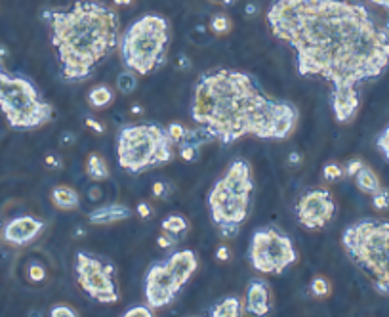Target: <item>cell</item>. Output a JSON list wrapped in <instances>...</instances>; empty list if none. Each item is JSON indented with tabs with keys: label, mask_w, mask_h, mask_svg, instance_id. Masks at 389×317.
I'll list each match as a JSON object with an SVG mask.
<instances>
[{
	"label": "cell",
	"mask_w": 389,
	"mask_h": 317,
	"mask_svg": "<svg viewBox=\"0 0 389 317\" xmlns=\"http://www.w3.org/2000/svg\"><path fill=\"white\" fill-rule=\"evenodd\" d=\"M191 117L212 142L231 146L246 136L285 140L296 129L300 111L292 102L263 94L248 73L218 69L197 80Z\"/></svg>",
	"instance_id": "obj_2"
},
{
	"label": "cell",
	"mask_w": 389,
	"mask_h": 317,
	"mask_svg": "<svg viewBox=\"0 0 389 317\" xmlns=\"http://www.w3.org/2000/svg\"><path fill=\"white\" fill-rule=\"evenodd\" d=\"M178 243V239H174L172 235H168V233H162V235H159L157 237V245L161 247V249H164V250H168V249H172L174 245Z\"/></svg>",
	"instance_id": "obj_35"
},
{
	"label": "cell",
	"mask_w": 389,
	"mask_h": 317,
	"mask_svg": "<svg viewBox=\"0 0 389 317\" xmlns=\"http://www.w3.org/2000/svg\"><path fill=\"white\" fill-rule=\"evenodd\" d=\"M248 262L260 274L280 275L298 260L292 239L277 228H260L248 245Z\"/></svg>",
	"instance_id": "obj_10"
},
{
	"label": "cell",
	"mask_w": 389,
	"mask_h": 317,
	"mask_svg": "<svg viewBox=\"0 0 389 317\" xmlns=\"http://www.w3.org/2000/svg\"><path fill=\"white\" fill-rule=\"evenodd\" d=\"M288 163H290V164L302 163V153H298V151H292V153H290V157H288Z\"/></svg>",
	"instance_id": "obj_42"
},
{
	"label": "cell",
	"mask_w": 389,
	"mask_h": 317,
	"mask_svg": "<svg viewBox=\"0 0 389 317\" xmlns=\"http://www.w3.org/2000/svg\"><path fill=\"white\" fill-rule=\"evenodd\" d=\"M88 197L92 199V201H98V199H102V189L98 188V186H93V188L88 189Z\"/></svg>",
	"instance_id": "obj_41"
},
{
	"label": "cell",
	"mask_w": 389,
	"mask_h": 317,
	"mask_svg": "<svg viewBox=\"0 0 389 317\" xmlns=\"http://www.w3.org/2000/svg\"><path fill=\"white\" fill-rule=\"evenodd\" d=\"M252 191H254V182H252L250 163L245 159L231 161L227 172L214 184L206 197L212 222L218 228L223 226L241 228L248 218Z\"/></svg>",
	"instance_id": "obj_7"
},
{
	"label": "cell",
	"mask_w": 389,
	"mask_h": 317,
	"mask_svg": "<svg viewBox=\"0 0 389 317\" xmlns=\"http://www.w3.org/2000/svg\"><path fill=\"white\" fill-rule=\"evenodd\" d=\"M271 309V287L267 279L254 277L248 281L245 294V311L248 316L265 317Z\"/></svg>",
	"instance_id": "obj_14"
},
{
	"label": "cell",
	"mask_w": 389,
	"mask_h": 317,
	"mask_svg": "<svg viewBox=\"0 0 389 317\" xmlns=\"http://www.w3.org/2000/svg\"><path fill=\"white\" fill-rule=\"evenodd\" d=\"M44 232V222L34 216H16L2 228V237L14 247H25Z\"/></svg>",
	"instance_id": "obj_13"
},
{
	"label": "cell",
	"mask_w": 389,
	"mask_h": 317,
	"mask_svg": "<svg viewBox=\"0 0 389 317\" xmlns=\"http://www.w3.org/2000/svg\"><path fill=\"white\" fill-rule=\"evenodd\" d=\"M309 292H311V296H315V298H324V296H329V281H326L324 277H313L311 283H309Z\"/></svg>",
	"instance_id": "obj_25"
},
{
	"label": "cell",
	"mask_w": 389,
	"mask_h": 317,
	"mask_svg": "<svg viewBox=\"0 0 389 317\" xmlns=\"http://www.w3.org/2000/svg\"><path fill=\"white\" fill-rule=\"evenodd\" d=\"M373 4H376V6H380V8L388 10L389 12V0H370Z\"/></svg>",
	"instance_id": "obj_45"
},
{
	"label": "cell",
	"mask_w": 389,
	"mask_h": 317,
	"mask_svg": "<svg viewBox=\"0 0 389 317\" xmlns=\"http://www.w3.org/2000/svg\"><path fill=\"white\" fill-rule=\"evenodd\" d=\"M344 176H346L344 166H340L338 163H326L322 166V178L326 182H336Z\"/></svg>",
	"instance_id": "obj_26"
},
{
	"label": "cell",
	"mask_w": 389,
	"mask_h": 317,
	"mask_svg": "<svg viewBox=\"0 0 389 317\" xmlns=\"http://www.w3.org/2000/svg\"><path fill=\"white\" fill-rule=\"evenodd\" d=\"M122 317H155L153 309L149 306H134V308L126 309Z\"/></svg>",
	"instance_id": "obj_32"
},
{
	"label": "cell",
	"mask_w": 389,
	"mask_h": 317,
	"mask_svg": "<svg viewBox=\"0 0 389 317\" xmlns=\"http://www.w3.org/2000/svg\"><path fill=\"white\" fill-rule=\"evenodd\" d=\"M245 12H246V16H254L256 12H258V6H256V4H252V2H250V4H246Z\"/></svg>",
	"instance_id": "obj_44"
},
{
	"label": "cell",
	"mask_w": 389,
	"mask_h": 317,
	"mask_svg": "<svg viewBox=\"0 0 389 317\" xmlns=\"http://www.w3.org/2000/svg\"><path fill=\"white\" fill-rule=\"evenodd\" d=\"M75 142L76 138L73 132H63V134H61V144H63V146H71V144H75Z\"/></svg>",
	"instance_id": "obj_40"
},
{
	"label": "cell",
	"mask_w": 389,
	"mask_h": 317,
	"mask_svg": "<svg viewBox=\"0 0 389 317\" xmlns=\"http://www.w3.org/2000/svg\"><path fill=\"white\" fill-rule=\"evenodd\" d=\"M86 174L93 182H103L111 176L109 164L100 153H92L86 161Z\"/></svg>",
	"instance_id": "obj_19"
},
{
	"label": "cell",
	"mask_w": 389,
	"mask_h": 317,
	"mask_svg": "<svg viewBox=\"0 0 389 317\" xmlns=\"http://www.w3.org/2000/svg\"><path fill=\"white\" fill-rule=\"evenodd\" d=\"M135 212L140 215V218L147 220V218H151L153 216V208L149 206V203H140V205L135 206Z\"/></svg>",
	"instance_id": "obj_37"
},
{
	"label": "cell",
	"mask_w": 389,
	"mask_h": 317,
	"mask_svg": "<svg viewBox=\"0 0 389 317\" xmlns=\"http://www.w3.org/2000/svg\"><path fill=\"white\" fill-rule=\"evenodd\" d=\"M336 215V203L329 189H311L298 199V222L307 230H322Z\"/></svg>",
	"instance_id": "obj_12"
},
{
	"label": "cell",
	"mask_w": 389,
	"mask_h": 317,
	"mask_svg": "<svg viewBox=\"0 0 389 317\" xmlns=\"http://www.w3.org/2000/svg\"><path fill=\"white\" fill-rule=\"evenodd\" d=\"M113 100H115V92L107 85H96L88 92V103L92 105L93 109H105L107 105L113 103Z\"/></svg>",
	"instance_id": "obj_20"
},
{
	"label": "cell",
	"mask_w": 389,
	"mask_h": 317,
	"mask_svg": "<svg viewBox=\"0 0 389 317\" xmlns=\"http://www.w3.org/2000/svg\"><path fill=\"white\" fill-rule=\"evenodd\" d=\"M199 267L193 250H176L166 260L155 262L145 274V300L151 309L166 308Z\"/></svg>",
	"instance_id": "obj_9"
},
{
	"label": "cell",
	"mask_w": 389,
	"mask_h": 317,
	"mask_svg": "<svg viewBox=\"0 0 389 317\" xmlns=\"http://www.w3.org/2000/svg\"><path fill=\"white\" fill-rule=\"evenodd\" d=\"M135 88H137V73L130 71V69L119 73V77H117V90H119L120 94H132Z\"/></svg>",
	"instance_id": "obj_23"
},
{
	"label": "cell",
	"mask_w": 389,
	"mask_h": 317,
	"mask_svg": "<svg viewBox=\"0 0 389 317\" xmlns=\"http://www.w3.org/2000/svg\"><path fill=\"white\" fill-rule=\"evenodd\" d=\"M231 27H233V23H231V19L225 14H218V16L212 17L210 29L214 34H227L231 31Z\"/></svg>",
	"instance_id": "obj_24"
},
{
	"label": "cell",
	"mask_w": 389,
	"mask_h": 317,
	"mask_svg": "<svg viewBox=\"0 0 389 317\" xmlns=\"http://www.w3.org/2000/svg\"><path fill=\"white\" fill-rule=\"evenodd\" d=\"M216 258H218L220 262H227L229 258H231V250H229L225 245H221L220 249L216 250Z\"/></svg>",
	"instance_id": "obj_39"
},
{
	"label": "cell",
	"mask_w": 389,
	"mask_h": 317,
	"mask_svg": "<svg viewBox=\"0 0 389 317\" xmlns=\"http://www.w3.org/2000/svg\"><path fill=\"white\" fill-rule=\"evenodd\" d=\"M132 208L126 205H120V203H109V205L98 206L93 208L92 212L88 215V222L93 226H107V223L122 222L132 218Z\"/></svg>",
	"instance_id": "obj_16"
},
{
	"label": "cell",
	"mask_w": 389,
	"mask_h": 317,
	"mask_svg": "<svg viewBox=\"0 0 389 317\" xmlns=\"http://www.w3.org/2000/svg\"><path fill=\"white\" fill-rule=\"evenodd\" d=\"M0 111L14 130H34L54 119V105L38 88L29 78L10 73L0 77Z\"/></svg>",
	"instance_id": "obj_8"
},
{
	"label": "cell",
	"mask_w": 389,
	"mask_h": 317,
	"mask_svg": "<svg viewBox=\"0 0 389 317\" xmlns=\"http://www.w3.org/2000/svg\"><path fill=\"white\" fill-rule=\"evenodd\" d=\"M355 184L359 191H363L366 195H374L378 189L381 188V182L378 178V174L368 168V166H363L361 171L355 174Z\"/></svg>",
	"instance_id": "obj_18"
},
{
	"label": "cell",
	"mask_w": 389,
	"mask_h": 317,
	"mask_svg": "<svg viewBox=\"0 0 389 317\" xmlns=\"http://www.w3.org/2000/svg\"><path fill=\"white\" fill-rule=\"evenodd\" d=\"M153 195L159 199H166L170 195V186L166 182H155L153 184Z\"/></svg>",
	"instance_id": "obj_33"
},
{
	"label": "cell",
	"mask_w": 389,
	"mask_h": 317,
	"mask_svg": "<svg viewBox=\"0 0 389 317\" xmlns=\"http://www.w3.org/2000/svg\"><path fill=\"white\" fill-rule=\"evenodd\" d=\"M50 317H78V314H76V309H73L71 306L56 304V306L50 309Z\"/></svg>",
	"instance_id": "obj_29"
},
{
	"label": "cell",
	"mask_w": 389,
	"mask_h": 317,
	"mask_svg": "<svg viewBox=\"0 0 389 317\" xmlns=\"http://www.w3.org/2000/svg\"><path fill=\"white\" fill-rule=\"evenodd\" d=\"M132 113H142V109H140V105H134V107H132Z\"/></svg>",
	"instance_id": "obj_49"
},
{
	"label": "cell",
	"mask_w": 389,
	"mask_h": 317,
	"mask_svg": "<svg viewBox=\"0 0 389 317\" xmlns=\"http://www.w3.org/2000/svg\"><path fill=\"white\" fill-rule=\"evenodd\" d=\"M115 2V6H130L132 4V0H113Z\"/></svg>",
	"instance_id": "obj_46"
},
{
	"label": "cell",
	"mask_w": 389,
	"mask_h": 317,
	"mask_svg": "<svg viewBox=\"0 0 389 317\" xmlns=\"http://www.w3.org/2000/svg\"><path fill=\"white\" fill-rule=\"evenodd\" d=\"M29 279L31 281H34V283H41V281H44L46 279V270H44L43 264H31L29 266Z\"/></svg>",
	"instance_id": "obj_31"
},
{
	"label": "cell",
	"mask_w": 389,
	"mask_h": 317,
	"mask_svg": "<svg viewBox=\"0 0 389 317\" xmlns=\"http://www.w3.org/2000/svg\"><path fill=\"white\" fill-rule=\"evenodd\" d=\"M2 56H4V50L0 48V77H2L4 73H6V71H4V65H2Z\"/></svg>",
	"instance_id": "obj_48"
},
{
	"label": "cell",
	"mask_w": 389,
	"mask_h": 317,
	"mask_svg": "<svg viewBox=\"0 0 389 317\" xmlns=\"http://www.w3.org/2000/svg\"><path fill=\"white\" fill-rule=\"evenodd\" d=\"M363 166L364 164L361 159H351V161L344 166V172H346V176H349V178H355V174L361 171Z\"/></svg>",
	"instance_id": "obj_34"
},
{
	"label": "cell",
	"mask_w": 389,
	"mask_h": 317,
	"mask_svg": "<svg viewBox=\"0 0 389 317\" xmlns=\"http://www.w3.org/2000/svg\"><path fill=\"white\" fill-rule=\"evenodd\" d=\"M46 164L56 166V168H61V161L58 159V157H54V155H48V157H46Z\"/></svg>",
	"instance_id": "obj_43"
},
{
	"label": "cell",
	"mask_w": 389,
	"mask_h": 317,
	"mask_svg": "<svg viewBox=\"0 0 389 317\" xmlns=\"http://www.w3.org/2000/svg\"><path fill=\"white\" fill-rule=\"evenodd\" d=\"M212 138L204 132L201 127H197V129H187L186 136L184 140L179 142L178 147H179V157L187 161V163H193L199 159V153H201V149H203L206 144H210Z\"/></svg>",
	"instance_id": "obj_15"
},
{
	"label": "cell",
	"mask_w": 389,
	"mask_h": 317,
	"mask_svg": "<svg viewBox=\"0 0 389 317\" xmlns=\"http://www.w3.org/2000/svg\"><path fill=\"white\" fill-rule=\"evenodd\" d=\"M174 157V142L157 122L124 124L117 134V161L128 174H142L166 164Z\"/></svg>",
	"instance_id": "obj_6"
},
{
	"label": "cell",
	"mask_w": 389,
	"mask_h": 317,
	"mask_svg": "<svg viewBox=\"0 0 389 317\" xmlns=\"http://www.w3.org/2000/svg\"><path fill=\"white\" fill-rule=\"evenodd\" d=\"M187 230H189V223L184 216L172 215L168 218L162 220V233H168L174 239H184L186 237Z\"/></svg>",
	"instance_id": "obj_22"
},
{
	"label": "cell",
	"mask_w": 389,
	"mask_h": 317,
	"mask_svg": "<svg viewBox=\"0 0 389 317\" xmlns=\"http://www.w3.org/2000/svg\"><path fill=\"white\" fill-rule=\"evenodd\" d=\"M241 298L238 296H225L210 311V317H238L241 316Z\"/></svg>",
	"instance_id": "obj_21"
},
{
	"label": "cell",
	"mask_w": 389,
	"mask_h": 317,
	"mask_svg": "<svg viewBox=\"0 0 389 317\" xmlns=\"http://www.w3.org/2000/svg\"><path fill=\"white\" fill-rule=\"evenodd\" d=\"M376 144H378V149L384 153L386 161L389 163V124L381 130V134L378 136V140H376Z\"/></svg>",
	"instance_id": "obj_30"
},
{
	"label": "cell",
	"mask_w": 389,
	"mask_h": 317,
	"mask_svg": "<svg viewBox=\"0 0 389 317\" xmlns=\"http://www.w3.org/2000/svg\"><path fill=\"white\" fill-rule=\"evenodd\" d=\"M176 69H179V71H189V69H191V60H189V56H187V54H179Z\"/></svg>",
	"instance_id": "obj_38"
},
{
	"label": "cell",
	"mask_w": 389,
	"mask_h": 317,
	"mask_svg": "<svg viewBox=\"0 0 389 317\" xmlns=\"http://www.w3.org/2000/svg\"><path fill=\"white\" fill-rule=\"evenodd\" d=\"M52 205L60 210H75L80 206V197L75 189L69 188V186H58V188L52 189L50 193Z\"/></svg>",
	"instance_id": "obj_17"
},
{
	"label": "cell",
	"mask_w": 389,
	"mask_h": 317,
	"mask_svg": "<svg viewBox=\"0 0 389 317\" xmlns=\"http://www.w3.org/2000/svg\"><path fill=\"white\" fill-rule=\"evenodd\" d=\"M265 19L271 34L296 52L298 73L332 86L334 119H353L357 88L389 67V27L349 0H273Z\"/></svg>",
	"instance_id": "obj_1"
},
{
	"label": "cell",
	"mask_w": 389,
	"mask_h": 317,
	"mask_svg": "<svg viewBox=\"0 0 389 317\" xmlns=\"http://www.w3.org/2000/svg\"><path fill=\"white\" fill-rule=\"evenodd\" d=\"M346 254L373 281L376 291L389 296V222L363 218L342 233Z\"/></svg>",
	"instance_id": "obj_4"
},
{
	"label": "cell",
	"mask_w": 389,
	"mask_h": 317,
	"mask_svg": "<svg viewBox=\"0 0 389 317\" xmlns=\"http://www.w3.org/2000/svg\"><path fill=\"white\" fill-rule=\"evenodd\" d=\"M170 23L166 17L145 14L128 27L120 39V58L124 67L137 75H149L166 61Z\"/></svg>",
	"instance_id": "obj_5"
},
{
	"label": "cell",
	"mask_w": 389,
	"mask_h": 317,
	"mask_svg": "<svg viewBox=\"0 0 389 317\" xmlns=\"http://www.w3.org/2000/svg\"><path fill=\"white\" fill-rule=\"evenodd\" d=\"M373 206L376 210H389V189L381 186L373 195Z\"/></svg>",
	"instance_id": "obj_27"
},
{
	"label": "cell",
	"mask_w": 389,
	"mask_h": 317,
	"mask_svg": "<svg viewBox=\"0 0 389 317\" xmlns=\"http://www.w3.org/2000/svg\"><path fill=\"white\" fill-rule=\"evenodd\" d=\"M86 127L88 129H92L96 134H103L105 132V127H103V122H100L98 119H93V117H86Z\"/></svg>",
	"instance_id": "obj_36"
},
{
	"label": "cell",
	"mask_w": 389,
	"mask_h": 317,
	"mask_svg": "<svg viewBox=\"0 0 389 317\" xmlns=\"http://www.w3.org/2000/svg\"><path fill=\"white\" fill-rule=\"evenodd\" d=\"M166 132H168L170 140L174 142V144H179L184 136H186L187 129L181 124V122H170L168 127H166Z\"/></svg>",
	"instance_id": "obj_28"
},
{
	"label": "cell",
	"mask_w": 389,
	"mask_h": 317,
	"mask_svg": "<svg viewBox=\"0 0 389 317\" xmlns=\"http://www.w3.org/2000/svg\"><path fill=\"white\" fill-rule=\"evenodd\" d=\"M76 281L80 289L100 304L119 302V287L115 283V266L90 252L78 250L75 256Z\"/></svg>",
	"instance_id": "obj_11"
},
{
	"label": "cell",
	"mask_w": 389,
	"mask_h": 317,
	"mask_svg": "<svg viewBox=\"0 0 389 317\" xmlns=\"http://www.w3.org/2000/svg\"><path fill=\"white\" fill-rule=\"evenodd\" d=\"M214 2H218V4H223V6H233L237 0H214Z\"/></svg>",
	"instance_id": "obj_47"
},
{
	"label": "cell",
	"mask_w": 389,
	"mask_h": 317,
	"mask_svg": "<svg viewBox=\"0 0 389 317\" xmlns=\"http://www.w3.org/2000/svg\"><path fill=\"white\" fill-rule=\"evenodd\" d=\"M43 19L50 27L65 83L92 77L96 67L119 46V14L100 0H76L67 10H44Z\"/></svg>",
	"instance_id": "obj_3"
}]
</instances>
